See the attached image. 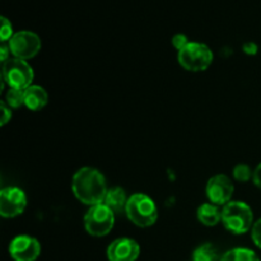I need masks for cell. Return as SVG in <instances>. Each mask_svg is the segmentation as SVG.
I'll return each instance as SVG.
<instances>
[{
    "mask_svg": "<svg viewBox=\"0 0 261 261\" xmlns=\"http://www.w3.org/2000/svg\"><path fill=\"white\" fill-rule=\"evenodd\" d=\"M9 255L14 261H36L41 255V244L35 237L19 234L10 241Z\"/></svg>",
    "mask_w": 261,
    "mask_h": 261,
    "instance_id": "cell-10",
    "label": "cell"
},
{
    "mask_svg": "<svg viewBox=\"0 0 261 261\" xmlns=\"http://www.w3.org/2000/svg\"><path fill=\"white\" fill-rule=\"evenodd\" d=\"M125 214L135 226L140 228H148L157 222L158 208L155 201L149 195L137 193L129 196Z\"/></svg>",
    "mask_w": 261,
    "mask_h": 261,
    "instance_id": "cell-3",
    "label": "cell"
},
{
    "mask_svg": "<svg viewBox=\"0 0 261 261\" xmlns=\"http://www.w3.org/2000/svg\"><path fill=\"white\" fill-rule=\"evenodd\" d=\"M106 255L109 261H137L140 255V246L135 240L120 237L109 245Z\"/></svg>",
    "mask_w": 261,
    "mask_h": 261,
    "instance_id": "cell-11",
    "label": "cell"
},
{
    "mask_svg": "<svg viewBox=\"0 0 261 261\" xmlns=\"http://www.w3.org/2000/svg\"><path fill=\"white\" fill-rule=\"evenodd\" d=\"M127 200H129V196L126 195L124 189L120 188V186H115V188L109 189L103 204H106L117 216V214L125 213Z\"/></svg>",
    "mask_w": 261,
    "mask_h": 261,
    "instance_id": "cell-13",
    "label": "cell"
},
{
    "mask_svg": "<svg viewBox=\"0 0 261 261\" xmlns=\"http://www.w3.org/2000/svg\"><path fill=\"white\" fill-rule=\"evenodd\" d=\"M0 53H2L3 63H5L8 59H10L9 55H12V54H10V48H9V45H8V43H2V46H0Z\"/></svg>",
    "mask_w": 261,
    "mask_h": 261,
    "instance_id": "cell-24",
    "label": "cell"
},
{
    "mask_svg": "<svg viewBox=\"0 0 261 261\" xmlns=\"http://www.w3.org/2000/svg\"><path fill=\"white\" fill-rule=\"evenodd\" d=\"M205 193L209 203L223 208L226 204L232 201L234 185L228 176L219 173V175H214L213 177L209 178Z\"/></svg>",
    "mask_w": 261,
    "mask_h": 261,
    "instance_id": "cell-9",
    "label": "cell"
},
{
    "mask_svg": "<svg viewBox=\"0 0 261 261\" xmlns=\"http://www.w3.org/2000/svg\"><path fill=\"white\" fill-rule=\"evenodd\" d=\"M177 59L180 65L185 70L199 73L206 70L212 65L214 55L211 47L205 43L190 41L182 50L178 51Z\"/></svg>",
    "mask_w": 261,
    "mask_h": 261,
    "instance_id": "cell-4",
    "label": "cell"
},
{
    "mask_svg": "<svg viewBox=\"0 0 261 261\" xmlns=\"http://www.w3.org/2000/svg\"><path fill=\"white\" fill-rule=\"evenodd\" d=\"M196 217L203 226L214 227L222 223V209L221 206L212 203H204L198 208Z\"/></svg>",
    "mask_w": 261,
    "mask_h": 261,
    "instance_id": "cell-14",
    "label": "cell"
},
{
    "mask_svg": "<svg viewBox=\"0 0 261 261\" xmlns=\"http://www.w3.org/2000/svg\"><path fill=\"white\" fill-rule=\"evenodd\" d=\"M27 208V195L17 186H8L0 191V214L4 218H15Z\"/></svg>",
    "mask_w": 261,
    "mask_h": 261,
    "instance_id": "cell-8",
    "label": "cell"
},
{
    "mask_svg": "<svg viewBox=\"0 0 261 261\" xmlns=\"http://www.w3.org/2000/svg\"><path fill=\"white\" fill-rule=\"evenodd\" d=\"M221 257L218 255V250L214 247V245L206 244L200 245L196 247L193 252V261H219Z\"/></svg>",
    "mask_w": 261,
    "mask_h": 261,
    "instance_id": "cell-16",
    "label": "cell"
},
{
    "mask_svg": "<svg viewBox=\"0 0 261 261\" xmlns=\"http://www.w3.org/2000/svg\"><path fill=\"white\" fill-rule=\"evenodd\" d=\"M8 45L13 58L22 59V60H30L35 58L42 47L40 36L32 31L25 30L15 32Z\"/></svg>",
    "mask_w": 261,
    "mask_h": 261,
    "instance_id": "cell-7",
    "label": "cell"
},
{
    "mask_svg": "<svg viewBox=\"0 0 261 261\" xmlns=\"http://www.w3.org/2000/svg\"><path fill=\"white\" fill-rule=\"evenodd\" d=\"M14 31H13L12 22L8 18L2 17V27H0V40L2 43H8L10 38L14 36Z\"/></svg>",
    "mask_w": 261,
    "mask_h": 261,
    "instance_id": "cell-19",
    "label": "cell"
},
{
    "mask_svg": "<svg viewBox=\"0 0 261 261\" xmlns=\"http://www.w3.org/2000/svg\"><path fill=\"white\" fill-rule=\"evenodd\" d=\"M219 261H260L256 252L247 247H234L228 250Z\"/></svg>",
    "mask_w": 261,
    "mask_h": 261,
    "instance_id": "cell-15",
    "label": "cell"
},
{
    "mask_svg": "<svg viewBox=\"0 0 261 261\" xmlns=\"http://www.w3.org/2000/svg\"><path fill=\"white\" fill-rule=\"evenodd\" d=\"M0 107H2V121H0V125L5 126L12 120V109L5 103V101H2Z\"/></svg>",
    "mask_w": 261,
    "mask_h": 261,
    "instance_id": "cell-22",
    "label": "cell"
},
{
    "mask_svg": "<svg viewBox=\"0 0 261 261\" xmlns=\"http://www.w3.org/2000/svg\"><path fill=\"white\" fill-rule=\"evenodd\" d=\"M244 51L249 55H255L257 53V46L254 42H249L244 46Z\"/></svg>",
    "mask_w": 261,
    "mask_h": 261,
    "instance_id": "cell-25",
    "label": "cell"
},
{
    "mask_svg": "<svg viewBox=\"0 0 261 261\" xmlns=\"http://www.w3.org/2000/svg\"><path fill=\"white\" fill-rule=\"evenodd\" d=\"M71 190L81 203L93 206L103 203L109 188L101 171L93 167H82L71 178Z\"/></svg>",
    "mask_w": 261,
    "mask_h": 261,
    "instance_id": "cell-1",
    "label": "cell"
},
{
    "mask_svg": "<svg viewBox=\"0 0 261 261\" xmlns=\"http://www.w3.org/2000/svg\"><path fill=\"white\" fill-rule=\"evenodd\" d=\"M252 182L255 184L256 188H259L261 190V162L256 166V168L254 170V176H252Z\"/></svg>",
    "mask_w": 261,
    "mask_h": 261,
    "instance_id": "cell-23",
    "label": "cell"
},
{
    "mask_svg": "<svg viewBox=\"0 0 261 261\" xmlns=\"http://www.w3.org/2000/svg\"><path fill=\"white\" fill-rule=\"evenodd\" d=\"M189 42H190V41L188 40V36L184 35V33H177V35H175L172 37V45L177 51L182 50Z\"/></svg>",
    "mask_w": 261,
    "mask_h": 261,
    "instance_id": "cell-21",
    "label": "cell"
},
{
    "mask_svg": "<svg viewBox=\"0 0 261 261\" xmlns=\"http://www.w3.org/2000/svg\"><path fill=\"white\" fill-rule=\"evenodd\" d=\"M254 213L245 201L232 200L222 208V224L233 234H244L254 226Z\"/></svg>",
    "mask_w": 261,
    "mask_h": 261,
    "instance_id": "cell-2",
    "label": "cell"
},
{
    "mask_svg": "<svg viewBox=\"0 0 261 261\" xmlns=\"http://www.w3.org/2000/svg\"><path fill=\"white\" fill-rule=\"evenodd\" d=\"M48 103V94L41 86H32L24 89V106L31 111H41Z\"/></svg>",
    "mask_w": 261,
    "mask_h": 261,
    "instance_id": "cell-12",
    "label": "cell"
},
{
    "mask_svg": "<svg viewBox=\"0 0 261 261\" xmlns=\"http://www.w3.org/2000/svg\"><path fill=\"white\" fill-rule=\"evenodd\" d=\"M251 239L254 244L261 249V218L257 219L251 228Z\"/></svg>",
    "mask_w": 261,
    "mask_h": 261,
    "instance_id": "cell-20",
    "label": "cell"
},
{
    "mask_svg": "<svg viewBox=\"0 0 261 261\" xmlns=\"http://www.w3.org/2000/svg\"><path fill=\"white\" fill-rule=\"evenodd\" d=\"M232 175L233 178L237 182H249L250 180H252V176H254V171L251 170L249 165H245V163H239V165L234 166L233 171H232Z\"/></svg>",
    "mask_w": 261,
    "mask_h": 261,
    "instance_id": "cell-18",
    "label": "cell"
},
{
    "mask_svg": "<svg viewBox=\"0 0 261 261\" xmlns=\"http://www.w3.org/2000/svg\"><path fill=\"white\" fill-rule=\"evenodd\" d=\"M2 76L3 81L9 88L24 91L28 87L32 86L33 79H35V71H33L32 66L27 63V60L10 58L5 63H3Z\"/></svg>",
    "mask_w": 261,
    "mask_h": 261,
    "instance_id": "cell-6",
    "label": "cell"
},
{
    "mask_svg": "<svg viewBox=\"0 0 261 261\" xmlns=\"http://www.w3.org/2000/svg\"><path fill=\"white\" fill-rule=\"evenodd\" d=\"M5 103L10 109H19L20 106H24V91L17 88H9L5 94Z\"/></svg>",
    "mask_w": 261,
    "mask_h": 261,
    "instance_id": "cell-17",
    "label": "cell"
},
{
    "mask_svg": "<svg viewBox=\"0 0 261 261\" xmlns=\"http://www.w3.org/2000/svg\"><path fill=\"white\" fill-rule=\"evenodd\" d=\"M115 218L116 214L106 204L89 206L83 218L84 229L92 237H105L114 228Z\"/></svg>",
    "mask_w": 261,
    "mask_h": 261,
    "instance_id": "cell-5",
    "label": "cell"
}]
</instances>
